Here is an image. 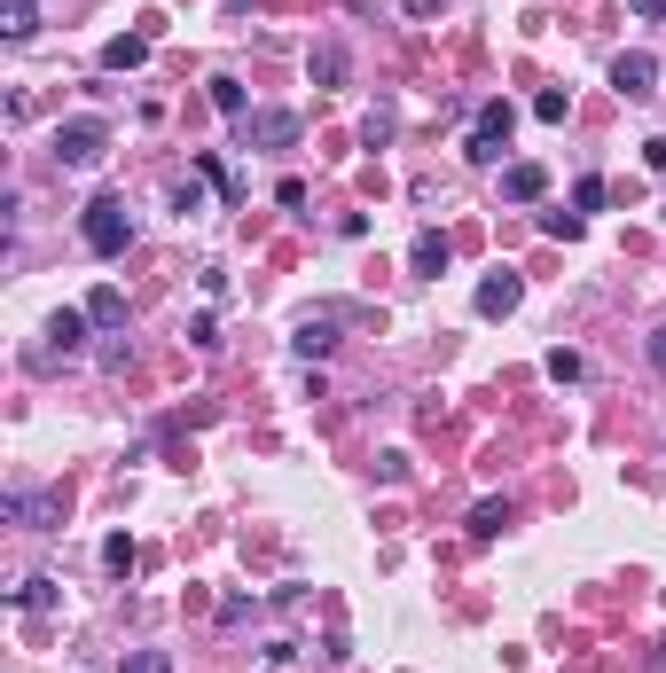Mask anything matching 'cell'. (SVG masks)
Wrapping results in <instances>:
<instances>
[{"instance_id":"obj_1","label":"cell","mask_w":666,"mask_h":673,"mask_svg":"<svg viewBox=\"0 0 666 673\" xmlns=\"http://www.w3.org/2000/svg\"><path fill=\"white\" fill-rule=\"evenodd\" d=\"M79 235H87V251H95V259H118V251L134 243V212H126L118 196H95V204H87V220H79Z\"/></svg>"},{"instance_id":"obj_2","label":"cell","mask_w":666,"mask_h":673,"mask_svg":"<svg viewBox=\"0 0 666 673\" xmlns=\"http://www.w3.org/2000/svg\"><path fill=\"white\" fill-rule=\"evenodd\" d=\"M102 149H110V118H95V110L55 126V165H71V173H79V165H95Z\"/></svg>"},{"instance_id":"obj_3","label":"cell","mask_w":666,"mask_h":673,"mask_svg":"<svg viewBox=\"0 0 666 673\" xmlns=\"http://www.w3.org/2000/svg\"><path fill=\"white\" fill-rule=\"evenodd\" d=\"M510 126H518V118H510V102H486V110H478V134L463 141V157H471V165H502Z\"/></svg>"},{"instance_id":"obj_4","label":"cell","mask_w":666,"mask_h":673,"mask_svg":"<svg viewBox=\"0 0 666 673\" xmlns=\"http://www.w3.org/2000/svg\"><path fill=\"white\" fill-rule=\"evenodd\" d=\"M298 141V110H251L243 118V149H290Z\"/></svg>"},{"instance_id":"obj_5","label":"cell","mask_w":666,"mask_h":673,"mask_svg":"<svg viewBox=\"0 0 666 673\" xmlns=\"http://www.w3.org/2000/svg\"><path fill=\"white\" fill-rule=\"evenodd\" d=\"M0 509H8V525H24V533H55V517H63V509H55V494H32V486H16Z\"/></svg>"},{"instance_id":"obj_6","label":"cell","mask_w":666,"mask_h":673,"mask_svg":"<svg viewBox=\"0 0 666 673\" xmlns=\"http://www.w3.org/2000/svg\"><path fill=\"white\" fill-rule=\"evenodd\" d=\"M518 298H525V282H518V274H510V267H494V274H486V282H478V314H486V321L518 314Z\"/></svg>"},{"instance_id":"obj_7","label":"cell","mask_w":666,"mask_h":673,"mask_svg":"<svg viewBox=\"0 0 666 673\" xmlns=\"http://www.w3.org/2000/svg\"><path fill=\"white\" fill-rule=\"evenodd\" d=\"M612 87L627 94V102H643V94L659 87V63H651L643 47H627V55H619V63H612Z\"/></svg>"},{"instance_id":"obj_8","label":"cell","mask_w":666,"mask_h":673,"mask_svg":"<svg viewBox=\"0 0 666 673\" xmlns=\"http://www.w3.org/2000/svg\"><path fill=\"white\" fill-rule=\"evenodd\" d=\"M306 71H314V87H345V71H353V55H345V40H322L314 55H306Z\"/></svg>"},{"instance_id":"obj_9","label":"cell","mask_w":666,"mask_h":673,"mask_svg":"<svg viewBox=\"0 0 666 673\" xmlns=\"http://www.w3.org/2000/svg\"><path fill=\"white\" fill-rule=\"evenodd\" d=\"M48 345L55 353H79V345H87V306H55L48 314Z\"/></svg>"},{"instance_id":"obj_10","label":"cell","mask_w":666,"mask_h":673,"mask_svg":"<svg viewBox=\"0 0 666 673\" xmlns=\"http://www.w3.org/2000/svg\"><path fill=\"white\" fill-rule=\"evenodd\" d=\"M502 196H510V204H541V196H549V173H541V165H502Z\"/></svg>"},{"instance_id":"obj_11","label":"cell","mask_w":666,"mask_h":673,"mask_svg":"<svg viewBox=\"0 0 666 673\" xmlns=\"http://www.w3.org/2000/svg\"><path fill=\"white\" fill-rule=\"evenodd\" d=\"M290 345H298V353H306V360H322V353H330V345H337V321H330V314L298 321V337H290Z\"/></svg>"},{"instance_id":"obj_12","label":"cell","mask_w":666,"mask_h":673,"mask_svg":"<svg viewBox=\"0 0 666 673\" xmlns=\"http://www.w3.org/2000/svg\"><path fill=\"white\" fill-rule=\"evenodd\" d=\"M149 63V32H134V40H110L102 47V71H142Z\"/></svg>"},{"instance_id":"obj_13","label":"cell","mask_w":666,"mask_h":673,"mask_svg":"<svg viewBox=\"0 0 666 673\" xmlns=\"http://www.w3.org/2000/svg\"><path fill=\"white\" fill-rule=\"evenodd\" d=\"M408 267H416V274H447V235H431V227H424V235L408 243Z\"/></svg>"},{"instance_id":"obj_14","label":"cell","mask_w":666,"mask_h":673,"mask_svg":"<svg viewBox=\"0 0 666 673\" xmlns=\"http://www.w3.org/2000/svg\"><path fill=\"white\" fill-rule=\"evenodd\" d=\"M87 321H95V329H126V298H118V290H95V298H87Z\"/></svg>"},{"instance_id":"obj_15","label":"cell","mask_w":666,"mask_h":673,"mask_svg":"<svg viewBox=\"0 0 666 673\" xmlns=\"http://www.w3.org/2000/svg\"><path fill=\"white\" fill-rule=\"evenodd\" d=\"M16 611H55V580L48 572H32V580L16 587Z\"/></svg>"},{"instance_id":"obj_16","label":"cell","mask_w":666,"mask_h":673,"mask_svg":"<svg viewBox=\"0 0 666 673\" xmlns=\"http://www.w3.org/2000/svg\"><path fill=\"white\" fill-rule=\"evenodd\" d=\"M604 196H612V188H604L596 173H580V180H572V212H580V220H588V212H604Z\"/></svg>"},{"instance_id":"obj_17","label":"cell","mask_w":666,"mask_h":673,"mask_svg":"<svg viewBox=\"0 0 666 673\" xmlns=\"http://www.w3.org/2000/svg\"><path fill=\"white\" fill-rule=\"evenodd\" d=\"M502 525H510V501H478V509H471V533L478 540H494Z\"/></svg>"},{"instance_id":"obj_18","label":"cell","mask_w":666,"mask_h":673,"mask_svg":"<svg viewBox=\"0 0 666 673\" xmlns=\"http://www.w3.org/2000/svg\"><path fill=\"white\" fill-rule=\"evenodd\" d=\"M212 110H220V118H236V126L251 118V110H243V87H236V79H212Z\"/></svg>"},{"instance_id":"obj_19","label":"cell","mask_w":666,"mask_h":673,"mask_svg":"<svg viewBox=\"0 0 666 673\" xmlns=\"http://www.w3.org/2000/svg\"><path fill=\"white\" fill-rule=\"evenodd\" d=\"M102 572H118V580L134 572V540H126V533H110V540H102Z\"/></svg>"},{"instance_id":"obj_20","label":"cell","mask_w":666,"mask_h":673,"mask_svg":"<svg viewBox=\"0 0 666 673\" xmlns=\"http://www.w3.org/2000/svg\"><path fill=\"white\" fill-rule=\"evenodd\" d=\"M533 118H541V126H565V118H572V94H565V87H549L541 102H533Z\"/></svg>"},{"instance_id":"obj_21","label":"cell","mask_w":666,"mask_h":673,"mask_svg":"<svg viewBox=\"0 0 666 673\" xmlns=\"http://www.w3.org/2000/svg\"><path fill=\"white\" fill-rule=\"evenodd\" d=\"M580 368H588V360H580V353H565V345H557V353H549V384H580Z\"/></svg>"},{"instance_id":"obj_22","label":"cell","mask_w":666,"mask_h":673,"mask_svg":"<svg viewBox=\"0 0 666 673\" xmlns=\"http://www.w3.org/2000/svg\"><path fill=\"white\" fill-rule=\"evenodd\" d=\"M118 673H173V658H165V650H134Z\"/></svg>"},{"instance_id":"obj_23","label":"cell","mask_w":666,"mask_h":673,"mask_svg":"<svg viewBox=\"0 0 666 673\" xmlns=\"http://www.w3.org/2000/svg\"><path fill=\"white\" fill-rule=\"evenodd\" d=\"M361 141L377 149V141H392V110H369V126H361Z\"/></svg>"},{"instance_id":"obj_24","label":"cell","mask_w":666,"mask_h":673,"mask_svg":"<svg viewBox=\"0 0 666 673\" xmlns=\"http://www.w3.org/2000/svg\"><path fill=\"white\" fill-rule=\"evenodd\" d=\"M643 157H651V165L666 173V134H659V141H643Z\"/></svg>"},{"instance_id":"obj_25","label":"cell","mask_w":666,"mask_h":673,"mask_svg":"<svg viewBox=\"0 0 666 673\" xmlns=\"http://www.w3.org/2000/svg\"><path fill=\"white\" fill-rule=\"evenodd\" d=\"M651 368H666V329H651Z\"/></svg>"},{"instance_id":"obj_26","label":"cell","mask_w":666,"mask_h":673,"mask_svg":"<svg viewBox=\"0 0 666 673\" xmlns=\"http://www.w3.org/2000/svg\"><path fill=\"white\" fill-rule=\"evenodd\" d=\"M635 16H666V0H635Z\"/></svg>"},{"instance_id":"obj_27","label":"cell","mask_w":666,"mask_h":673,"mask_svg":"<svg viewBox=\"0 0 666 673\" xmlns=\"http://www.w3.org/2000/svg\"><path fill=\"white\" fill-rule=\"evenodd\" d=\"M659 673H666V642H659Z\"/></svg>"}]
</instances>
